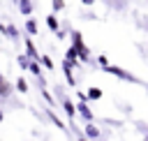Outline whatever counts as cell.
Instances as JSON below:
<instances>
[{
  "mask_svg": "<svg viewBox=\"0 0 148 141\" xmlns=\"http://www.w3.org/2000/svg\"><path fill=\"white\" fill-rule=\"evenodd\" d=\"M72 49H74V53H76V58L79 60H88L90 58V51H88V46L83 44V37H81V32H72Z\"/></svg>",
  "mask_w": 148,
  "mask_h": 141,
  "instance_id": "cell-1",
  "label": "cell"
},
{
  "mask_svg": "<svg viewBox=\"0 0 148 141\" xmlns=\"http://www.w3.org/2000/svg\"><path fill=\"white\" fill-rule=\"evenodd\" d=\"M104 72H109V74H113V76H118V79H123V81H136L130 72H123V69L116 67V65H104Z\"/></svg>",
  "mask_w": 148,
  "mask_h": 141,
  "instance_id": "cell-2",
  "label": "cell"
},
{
  "mask_svg": "<svg viewBox=\"0 0 148 141\" xmlns=\"http://www.w3.org/2000/svg\"><path fill=\"white\" fill-rule=\"evenodd\" d=\"M12 90H14V88L9 86V81L0 74V97H9V95H12Z\"/></svg>",
  "mask_w": 148,
  "mask_h": 141,
  "instance_id": "cell-3",
  "label": "cell"
},
{
  "mask_svg": "<svg viewBox=\"0 0 148 141\" xmlns=\"http://www.w3.org/2000/svg\"><path fill=\"white\" fill-rule=\"evenodd\" d=\"M76 106H79V113H81V116H83L86 120H92V111L88 109V104H86V99H79V104H76Z\"/></svg>",
  "mask_w": 148,
  "mask_h": 141,
  "instance_id": "cell-4",
  "label": "cell"
},
{
  "mask_svg": "<svg viewBox=\"0 0 148 141\" xmlns=\"http://www.w3.org/2000/svg\"><path fill=\"white\" fill-rule=\"evenodd\" d=\"M62 72H65L67 83H69V86H74V74H72V62H69V60H65V62H62Z\"/></svg>",
  "mask_w": 148,
  "mask_h": 141,
  "instance_id": "cell-5",
  "label": "cell"
},
{
  "mask_svg": "<svg viewBox=\"0 0 148 141\" xmlns=\"http://www.w3.org/2000/svg\"><path fill=\"white\" fill-rule=\"evenodd\" d=\"M86 136H88V139H97V136H99V129H97L95 125H88V127H86Z\"/></svg>",
  "mask_w": 148,
  "mask_h": 141,
  "instance_id": "cell-6",
  "label": "cell"
},
{
  "mask_svg": "<svg viewBox=\"0 0 148 141\" xmlns=\"http://www.w3.org/2000/svg\"><path fill=\"white\" fill-rule=\"evenodd\" d=\"M18 7H21V14H30V12H32L30 0H18Z\"/></svg>",
  "mask_w": 148,
  "mask_h": 141,
  "instance_id": "cell-7",
  "label": "cell"
},
{
  "mask_svg": "<svg viewBox=\"0 0 148 141\" xmlns=\"http://www.w3.org/2000/svg\"><path fill=\"white\" fill-rule=\"evenodd\" d=\"M25 51H28V55H30V58H35V60H37V49H35V44H32L30 39L25 42Z\"/></svg>",
  "mask_w": 148,
  "mask_h": 141,
  "instance_id": "cell-8",
  "label": "cell"
},
{
  "mask_svg": "<svg viewBox=\"0 0 148 141\" xmlns=\"http://www.w3.org/2000/svg\"><path fill=\"white\" fill-rule=\"evenodd\" d=\"M46 25H49L53 32H58V28H60V25H58V21H56V16H46Z\"/></svg>",
  "mask_w": 148,
  "mask_h": 141,
  "instance_id": "cell-9",
  "label": "cell"
},
{
  "mask_svg": "<svg viewBox=\"0 0 148 141\" xmlns=\"http://www.w3.org/2000/svg\"><path fill=\"white\" fill-rule=\"evenodd\" d=\"M25 30H28V35H37V23H35L32 18H28V23H25Z\"/></svg>",
  "mask_w": 148,
  "mask_h": 141,
  "instance_id": "cell-10",
  "label": "cell"
},
{
  "mask_svg": "<svg viewBox=\"0 0 148 141\" xmlns=\"http://www.w3.org/2000/svg\"><path fill=\"white\" fill-rule=\"evenodd\" d=\"M62 106H65L67 116H69V118H72V123H74V106H72V102H69V99H65V102H62Z\"/></svg>",
  "mask_w": 148,
  "mask_h": 141,
  "instance_id": "cell-11",
  "label": "cell"
},
{
  "mask_svg": "<svg viewBox=\"0 0 148 141\" xmlns=\"http://www.w3.org/2000/svg\"><path fill=\"white\" fill-rule=\"evenodd\" d=\"M88 97H90V99H99V97H102V90H99V88H90V90H88Z\"/></svg>",
  "mask_w": 148,
  "mask_h": 141,
  "instance_id": "cell-12",
  "label": "cell"
},
{
  "mask_svg": "<svg viewBox=\"0 0 148 141\" xmlns=\"http://www.w3.org/2000/svg\"><path fill=\"white\" fill-rule=\"evenodd\" d=\"M65 60H69V62H74V65L79 62V58H76V53H74V49H69V51H67V55H65Z\"/></svg>",
  "mask_w": 148,
  "mask_h": 141,
  "instance_id": "cell-13",
  "label": "cell"
},
{
  "mask_svg": "<svg viewBox=\"0 0 148 141\" xmlns=\"http://www.w3.org/2000/svg\"><path fill=\"white\" fill-rule=\"evenodd\" d=\"M28 69H30L35 76H39V62H37V60H35V62H30V65H28Z\"/></svg>",
  "mask_w": 148,
  "mask_h": 141,
  "instance_id": "cell-14",
  "label": "cell"
},
{
  "mask_svg": "<svg viewBox=\"0 0 148 141\" xmlns=\"http://www.w3.org/2000/svg\"><path fill=\"white\" fill-rule=\"evenodd\" d=\"M16 88H18V92H25V90H28V83H25L23 79H18V81H16Z\"/></svg>",
  "mask_w": 148,
  "mask_h": 141,
  "instance_id": "cell-15",
  "label": "cell"
},
{
  "mask_svg": "<svg viewBox=\"0 0 148 141\" xmlns=\"http://www.w3.org/2000/svg\"><path fill=\"white\" fill-rule=\"evenodd\" d=\"M42 62L46 65V69H53V62H51V58H49V55H44V58H42Z\"/></svg>",
  "mask_w": 148,
  "mask_h": 141,
  "instance_id": "cell-16",
  "label": "cell"
},
{
  "mask_svg": "<svg viewBox=\"0 0 148 141\" xmlns=\"http://www.w3.org/2000/svg\"><path fill=\"white\" fill-rule=\"evenodd\" d=\"M53 2V9H62L65 7V0H51Z\"/></svg>",
  "mask_w": 148,
  "mask_h": 141,
  "instance_id": "cell-17",
  "label": "cell"
},
{
  "mask_svg": "<svg viewBox=\"0 0 148 141\" xmlns=\"http://www.w3.org/2000/svg\"><path fill=\"white\" fill-rule=\"evenodd\" d=\"M81 2H83V5H92V0H81Z\"/></svg>",
  "mask_w": 148,
  "mask_h": 141,
  "instance_id": "cell-18",
  "label": "cell"
},
{
  "mask_svg": "<svg viewBox=\"0 0 148 141\" xmlns=\"http://www.w3.org/2000/svg\"><path fill=\"white\" fill-rule=\"evenodd\" d=\"M79 141H88V139H86V136H79Z\"/></svg>",
  "mask_w": 148,
  "mask_h": 141,
  "instance_id": "cell-19",
  "label": "cell"
},
{
  "mask_svg": "<svg viewBox=\"0 0 148 141\" xmlns=\"http://www.w3.org/2000/svg\"><path fill=\"white\" fill-rule=\"evenodd\" d=\"M2 118H5V116H2V111H0V123H2Z\"/></svg>",
  "mask_w": 148,
  "mask_h": 141,
  "instance_id": "cell-20",
  "label": "cell"
},
{
  "mask_svg": "<svg viewBox=\"0 0 148 141\" xmlns=\"http://www.w3.org/2000/svg\"><path fill=\"white\" fill-rule=\"evenodd\" d=\"M143 141H148V134H146V139H143Z\"/></svg>",
  "mask_w": 148,
  "mask_h": 141,
  "instance_id": "cell-21",
  "label": "cell"
}]
</instances>
